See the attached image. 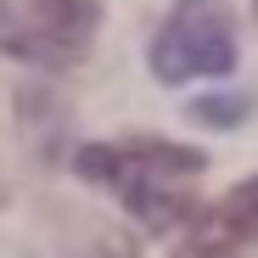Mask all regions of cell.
Instances as JSON below:
<instances>
[{
	"mask_svg": "<svg viewBox=\"0 0 258 258\" xmlns=\"http://www.w3.org/2000/svg\"><path fill=\"white\" fill-rule=\"evenodd\" d=\"M101 0H0V51L12 62L62 73L90 56Z\"/></svg>",
	"mask_w": 258,
	"mask_h": 258,
	"instance_id": "2",
	"label": "cell"
},
{
	"mask_svg": "<svg viewBox=\"0 0 258 258\" xmlns=\"http://www.w3.org/2000/svg\"><path fill=\"white\" fill-rule=\"evenodd\" d=\"M241 112H247V101H197V118L202 123H230Z\"/></svg>",
	"mask_w": 258,
	"mask_h": 258,
	"instance_id": "5",
	"label": "cell"
},
{
	"mask_svg": "<svg viewBox=\"0 0 258 258\" xmlns=\"http://www.w3.org/2000/svg\"><path fill=\"white\" fill-rule=\"evenodd\" d=\"M252 241H258V174L241 180L219 208H202V219L191 225V236L174 258H230Z\"/></svg>",
	"mask_w": 258,
	"mask_h": 258,
	"instance_id": "4",
	"label": "cell"
},
{
	"mask_svg": "<svg viewBox=\"0 0 258 258\" xmlns=\"http://www.w3.org/2000/svg\"><path fill=\"white\" fill-rule=\"evenodd\" d=\"M73 168L90 185L112 191L146 230H185L202 219L197 208V174L208 168V152L157 141V135H129V141H90L73 152Z\"/></svg>",
	"mask_w": 258,
	"mask_h": 258,
	"instance_id": "1",
	"label": "cell"
},
{
	"mask_svg": "<svg viewBox=\"0 0 258 258\" xmlns=\"http://www.w3.org/2000/svg\"><path fill=\"white\" fill-rule=\"evenodd\" d=\"M252 6H258V0H252Z\"/></svg>",
	"mask_w": 258,
	"mask_h": 258,
	"instance_id": "6",
	"label": "cell"
},
{
	"mask_svg": "<svg viewBox=\"0 0 258 258\" xmlns=\"http://www.w3.org/2000/svg\"><path fill=\"white\" fill-rule=\"evenodd\" d=\"M236 68V23L225 0H174L152 39V73L163 84L225 79Z\"/></svg>",
	"mask_w": 258,
	"mask_h": 258,
	"instance_id": "3",
	"label": "cell"
}]
</instances>
